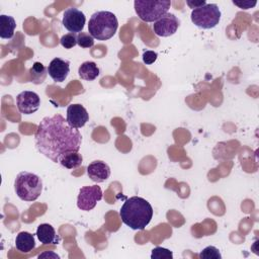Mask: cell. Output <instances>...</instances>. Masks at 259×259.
I'll use <instances>...</instances> for the list:
<instances>
[{"label": "cell", "mask_w": 259, "mask_h": 259, "mask_svg": "<svg viewBox=\"0 0 259 259\" xmlns=\"http://www.w3.org/2000/svg\"><path fill=\"white\" fill-rule=\"evenodd\" d=\"M82 136L78 128L72 127L61 114L44 117L34 134L37 151L55 163L69 152H78Z\"/></svg>", "instance_id": "obj_1"}, {"label": "cell", "mask_w": 259, "mask_h": 259, "mask_svg": "<svg viewBox=\"0 0 259 259\" xmlns=\"http://www.w3.org/2000/svg\"><path fill=\"white\" fill-rule=\"evenodd\" d=\"M119 215L124 225L133 230H144L153 218V207L148 200L140 196L126 199L120 207Z\"/></svg>", "instance_id": "obj_2"}, {"label": "cell", "mask_w": 259, "mask_h": 259, "mask_svg": "<svg viewBox=\"0 0 259 259\" xmlns=\"http://www.w3.org/2000/svg\"><path fill=\"white\" fill-rule=\"evenodd\" d=\"M118 27V21L110 11H97L89 19V34L97 40H107L111 38Z\"/></svg>", "instance_id": "obj_3"}, {"label": "cell", "mask_w": 259, "mask_h": 259, "mask_svg": "<svg viewBox=\"0 0 259 259\" xmlns=\"http://www.w3.org/2000/svg\"><path fill=\"white\" fill-rule=\"evenodd\" d=\"M14 190L21 200L34 201L42 191V181L36 174L22 171L15 178Z\"/></svg>", "instance_id": "obj_4"}, {"label": "cell", "mask_w": 259, "mask_h": 259, "mask_svg": "<svg viewBox=\"0 0 259 259\" xmlns=\"http://www.w3.org/2000/svg\"><path fill=\"white\" fill-rule=\"evenodd\" d=\"M171 6L169 0H136L134 7L139 18L145 22H155L168 13Z\"/></svg>", "instance_id": "obj_5"}, {"label": "cell", "mask_w": 259, "mask_h": 259, "mask_svg": "<svg viewBox=\"0 0 259 259\" xmlns=\"http://www.w3.org/2000/svg\"><path fill=\"white\" fill-rule=\"evenodd\" d=\"M221 16L222 13L217 4L206 3L201 7L192 9L190 18L192 23L197 27L203 29H210L219 24Z\"/></svg>", "instance_id": "obj_6"}, {"label": "cell", "mask_w": 259, "mask_h": 259, "mask_svg": "<svg viewBox=\"0 0 259 259\" xmlns=\"http://www.w3.org/2000/svg\"><path fill=\"white\" fill-rule=\"evenodd\" d=\"M102 199V190L97 185L84 186L79 190L77 206L81 210L89 211L93 209L97 202Z\"/></svg>", "instance_id": "obj_7"}, {"label": "cell", "mask_w": 259, "mask_h": 259, "mask_svg": "<svg viewBox=\"0 0 259 259\" xmlns=\"http://www.w3.org/2000/svg\"><path fill=\"white\" fill-rule=\"evenodd\" d=\"M85 22H86L85 14L81 10L75 7L68 8L67 10H65L63 14L62 23L64 27L71 33L82 32Z\"/></svg>", "instance_id": "obj_8"}, {"label": "cell", "mask_w": 259, "mask_h": 259, "mask_svg": "<svg viewBox=\"0 0 259 259\" xmlns=\"http://www.w3.org/2000/svg\"><path fill=\"white\" fill-rule=\"evenodd\" d=\"M180 25L179 19L172 13H166L153 24V30L156 35L168 37L173 35Z\"/></svg>", "instance_id": "obj_9"}, {"label": "cell", "mask_w": 259, "mask_h": 259, "mask_svg": "<svg viewBox=\"0 0 259 259\" xmlns=\"http://www.w3.org/2000/svg\"><path fill=\"white\" fill-rule=\"evenodd\" d=\"M16 105L20 113H34L40 106V98L33 91H22L16 96Z\"/></svg>", "instance_id": "obj_10"}, {"label": "cell", "mask_w": 259, "mask_h": 259, "mask_svg": "<svg viewBox=\"0 0 259 259\" xmlns=\"http://www.w3.org/2000/svg\"><path fill=\"white\" fill-rule=\"evenodd\" d=\"M68 123L75 128L83 127L89 120V114L86 108L81 104H70L67 108Z\"/></svg>", "instance_id": "obj_11"}, {"label": "cell", "mask_w": 259, "mask_h": 259, "mask_svg": "<svg viewBox=\"0 0 259 259\" xmlns=\"http://www.w3.org/2000/svg\"><path fill=\"white\" fill-rule=\"evenodd\" d=\"M70 73V62L61 58H55L48 67V74L55 82H63Z\"/></svg>", "instance_id": "obj_12"}, {"label": "cell", "mask_w": 259, "mask_h": 259, "mask_svg": "<svg viewBox=\"0 0 259 259\" xmlns=\"http://www.w3.org/2000/svg\"><path fill=\"white\" fill-rule=\"evenodd\" d=\"M87 175L92 181L101 183L109 178L110 168L105 162L95 160L87 166Z\"/></svg>", "instance_id": "obj_13"}, {"label": "cell", "mask_w": 259, "mask_h": 259, "mask_svg": "<svg viewBox=\"0 0 259 259\" xmlns=\"http://www.w3.org/2000/svg\"><path fill=\"white\" fill-rule=\"evenodd\" d=\"M36 237L44 245L59 244L60 237L57 235L55 229L50 224H40L36 229Z\"/></svg>", "instance_id": "obj_14"}, {"label": "cell", "mask_w": 259, "mask_h": 259, "mask_svg": "<svg viewBox=\"0 0 259 259\" xmlns=\"http://www.w3.org/2000/svg\"><path fill=\"white\" fill-rule=\"evenodd\" d=\"M16 249L22 253L30 252L35 247V240L32 234L28 232H20L15 239Z\"/></svg>", "instance_id": "obj_15"}, {"label": "cell", "mask_w": 259, "mask_h": 259, "mask_svg": "<svg viewBox=\"0 0 259 259\" xmlns=\"http://www.w3.org/2000/svg\"><path fill=\"white\" fill-rule=\"evenodd\" d=\"M15 27H16V22L12 16L6 15V14L0 15V37L1 38L9 39L13 37Z\"/></svg>", "instance_id": "obj_16"}, {"label": "cell", "mask_w": 259, "mask_h": 259, "mask_svg": "<svg viewBox=\"0 0 259 259\" xmlns=\"http://www.w3.org/2000/svg\"><path fill=\"white\" fill-rule=\"evenodd\" d=\"M99 73V68L94 62L91 61L82 63L78 69L79 77L85 81H93L98 77Z\"/></svg>", "instance_id": "obj_17"}, {"label": "cell", "mask_w": 259, "mask_h": 259, "mask_svg": "<svg viewBox=\"0 0 259 259\" xmlns=\"http://www.w3.org/2000/svg\"><path fill=\"white\" fill-rule=\"evenodd\" d=\"M48 76V68H46L40 62H34L29 69L30 81L35 84H41Z\"/></svg>", "instance_id": "obj_18"}, {"label": "cell", "mask_w": 259, "mask_h": 259, "mask_svg": "<svg viewBox=\"0 0 259 259\" xmlns=\"http://www.w3.org/2000/svg\"><path fill=\"white\" fill-rule=\"evenodd\" d=\"M83 157L79 152H69L60 160V164L67 169H74L81 166Z\"/></svg>", "instance_id": "obj_19"}, {"label": "cell", "mask_w": 259, "mask_h": 259, "mask_svg": "<svg viewBox=\"0 0 259 259\" xmlns=\"http://www.w3.org/2000/svg\"><path fill=\"white\" fill-rule=\"evenodd\" d=\"M198 257L200 259H221L222 255L220 250L214 246H207L199 253Z\"/></svg>", "instance_id": "obj_20"}, {"label": "cell", "mask_w": 259, "mask_h": 259, "mask_svg": "<svg viewBox=\"0 0 259 259\" xmlns=\"http://www.w3.org/2000/svg\"><path fill=\"white\" fill-rule=\"evenodd\" d=\"M77 45L84 49L91 48L94 45V38L89 33L82 31L77 34Z\"/></svg>", "instance_id": "obj_21"}, {"label": "cell", "mask_w": 259, "mask_h": 259, "mask_svg": "<svg viewBox=\"0 0 259 259\" xmlns=\"http://www.w3.org/2000/svg\"><path fill=\"white\" fill-rule=\"evenodd\" d=\"M151 258L152 259H172L173 253L166 248L156 247L152 250Z\"/></svg>", "instance_id": "obj_22"}, {"label": "cell", "mask_w": 259, "mask_h": 259, "mask_svg": "<svg viewBox=\"0 0 259 259\" xmlns=\"http://www.w3.org/2000/svg\"><path fill=\"white\" fill-rule=\"evenodd\" d=\"M60 44L65 49H72L77 45V35L75 33H67L60 39Z\"/></svg>", "instance_id": "obj_23"}, {"label": "cell", "mask_w": 259, "mask_h": 259, "mask_svg": "<svg viewBox=\"0 0 259 259\" xmlns=\"http://www.w3.org/2000/svg\"><path fill=\"white\" fill-rule=\"evenodd\" d=\"M157 57H158V54L156 52H154V51H146L143 54V62L146 65H151V64H153L157 60Z\"/></svg>", "instance_id": "obj_24"}, {"label": "cell", "mask_w": 259, "mask_h": 259, "mask_svg": "<svg viewBox=\"0 0 259 259\" xmlns=\"http://www.w3.org/2000/svg\"><path fill=\"white\" fill-rule=\"evenodd\" d=\"M233 3L235 5H237L239 8L241 9H249V8H253L256 4L257 1H250V0H246V1H233Z\"/></svg>", "instance_id": "obj_25"}, {"label": "cell", "mask_w": 259, "mask_h": 259, "mask_svg": "<svg viewBox=\"0 0 259 259\" xmlns=\"http://www.w3.org/2000/svg\"><path fill=\"white\" fill-rule=\"evenodd\" d=\"M186 4H187L190 8L195 9V8H198V7H201V6L205 5L206 2H205L204 0H200V1H190V0H188V1H186Z\"/></svg>", "instance_id": "obj_26"}, {"label": "cell", "mask_w": 259, "mask_h": 259, "mask_svg": "<svg viewBox=\"0 0 259 259\" xmlns=\"http://www.w3.org/2000/svg\"><path fill=\"white\" fill-rule=\"evenodd\" d=\"M38 258H39V259H40V258H53V259H60V256H59L58 254L54 253V252H48V251H46V252H44V253L39 254V255H38Z\"/></svg>", "instance_id": "obj_27"}]
</instances>
